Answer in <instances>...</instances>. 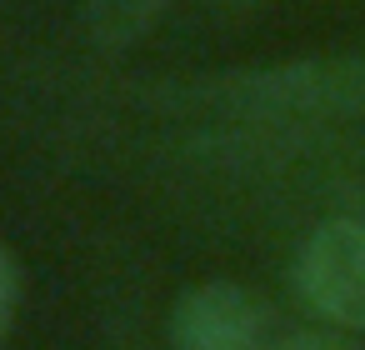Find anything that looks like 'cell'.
Here are the masks:
<instances>
[{
	"mask_svg": "<svg viewBox=\"0 0 365 350\" xmlns=\"http://www.w3.org/2000/svg\"><path fill=\"white\" fill-rule=\"evenodd\" d=\"M200 101H215L225 115L250 120H325V115H355L365 110V56L360 61H305L260 71L245 81H225L200 91Z\"/></svg>",
	"mask_w": 365,
	"mask_h": 350,
	"instance_id": "6da1fadb",
	"label": "cell"
},
{
	"mask_svg": "<svg viewBox=\"0 0 365 350\" xmlns=\"http://www.w3.org/2000/svg\"><path fill=\"white\" fill-rule=\"evenodd\" d=\"M16 305H21V270L11 260V250L0 245V340L11 335V320H16Z\"/></svg>",
	"mask_w": 365,
	"mask_h": 350,
	"instance_id": "8992f818",
	"label": "cell"
},
{
	"mask_svg": "<svg viewBox=\"0 0 365 350\" xmlns=\"http://www.w3.org/2000/svg\"><path fill=\"white\" fill-rule=\"evenodd\" d=\"M295 300L335 330H365V215L320 220L290 260Z\"/></svg>",
	"mask_w": 365,
	"mask_h": 350,
	"instance_id": "7a4b0ae2",
	"label": "cell"
},
{
	"mask_svg": "<svg viewBox=\"0 0 365 350\" xmlns=\"http://www.w3.org/2000/svg\"><path fill=\"white\" fill-rule=\"evenodd\" d=\"M170 350H270V310L250 285L200 280L165 315Z\"/></svg>",
	"mask_w": 365,
	"mask_h": 350,
	"instance_id": "3957f363",
	"label": "cell"
},
{
	"mask_svg": "<svg viewBox=\"0 0 365 350\" xmlns=\"http://www.w3.org/2000/svg\"><path fill=\"white\" fill-rule=\"evenodd\" d=\"M270 350H365V345H360V335H350V330H335V325H305V330L275 335Z\"/></svg>",
	"mask_w": 365,
	"mask_h": 350,
	"instance_id": "5b68a950",
	"label": "cell"
},
{
	"mask_svg": "<svg viewBox=\"0 0 365 350\" xmlns=\"http://www.w3.org/2000/svg\"><path fill=\"white\" fill-rule=\"evenodd\" d=\"M165 0H91V26L101 46H130Z\"/></svg>",
	"mask_w": 365,
	"mask_h": 350,
	"instance_id": "277c9868",
	"label": "cell"
}]
</instances>
